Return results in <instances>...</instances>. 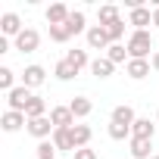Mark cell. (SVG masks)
<instances>
[{
    "instance_id": "ffe728a7",
    "label": "cell",
    "mask_w": 159,
    "mask_h": 159,
    "mask_svg": "<svg viewBox=\"0 0 159 159\" xmlns=\"http://www.w3.org/2000/svg\"><path fill=\"white\" fill-rule=\"evenodd\" d=\"M66 62H69V66H72L75 72H81L84 66L91 69V59H88V50H69V53H66Z\"/></svg>"
},
{
    "instance_id": "9c48e42d",
    "label": "cell",
    "mask_w": 159,
    "mask_h": 159,
    "mask_svg": "<svg viewBox=\"0 0 159 159\" xmlns=\"http://www.w3.org/2000/svg\"><path fill=\"white\" fill-rule=\"evenodd\" d=\"M50 122H53V128H72V125H78L69 106H53L50 109Z\"/></svg>"
},
{
    "instance_id": "7a4b0ae2",
    "label": "cell",
    "mask_w": 159,
    "mask_h": 159,
    "mask_svg": "<svg viewBox=\"0 0 159 159\" xmlns=\"http://www.w3.org/2000/svg\"><path fill=\"white\" fill-rule=\"evenodd\" d=\"M25 128H28V134H31V137H38V140H50V137H53V131H56V128H53V122H50V116L28 119V125H25Z\"/></svg>"
},
{
    "instance_id": "5bb4252c",
    "label": "cell",
    "mask_w": 159,
    "mask_h": 159,
    "mask_svg": "<svg viewBox=\"0 0 159 159\" xmlns=\"http://www.w3.org/2000/svg\"><path fill=\"white\" fill-rule=\"evenodd\" d=\"M109 122H119V125H128V128H131V125L137 122V116H134V109H131L128 103H122V106H116V109H112Z\"/></svg>"
},
{
    "instance_id": "52a82bcc",
    "label": "cell",
    "mask_w": 159,
    "mask_h": 159,
    "mask_svg": "<svg viewBox=\"0 0 159 159\" xmlns=\"http://www.w3.org/2000/svg\"><path fill=\"white\" fill-rule=\"evenodd\" d=\"M41 47V34L34 31V28H25L19 38H16V50H22V53H34Z\"/></svg>"
},
{
    "instance_id": "ac0fdd59",
    "label": "cell",
    "mask_w": 159,
    "mask_h": 159,
    "mask_svg": "<svg viewBox=\"0 0 159 159\" xmlns=\"http://www.w3.org/2000/svg\"><path fill=\"white\" fill-rule=\"evenodd\" d=\"M66 28H69V34H81V31H88V19H84V13H81V10H72Z\"/></svg>"
},
{
    "instance_id": "8fae6325",
    "label": "cell",
    "mask_w": 159,
    "mask_h": 159,
    "mask_svg": "<svg viewBox=\"0 0 159 159\" xmlns=\"http://www.w3.org/2000/svg\"><path fill=\"white\" fill-rule=\"evenodd\" d=\"M69 16H72V10H69L66 3H50V7H47V22H50V25H66Z\"/></svg>"
},
{
    "instance_id": "4316f807",
    "label": "cell",
    "mask_w": 159,
    "mask_h": 159,
    "mask_svg": "<svg viewBox=\"0 0 159 159\" xmlns=\"http://www.w3.org/2000/svg\"><path fill=\"white\" fill-rule=\"evenodd\" d=\"M53 75H56V78H59V81H72V78H75V75H78V72H75V69H72V66H69V62H66V59H59V62H56V66H53Z\"/></svg>"
},
{
    "instance_id": "ba28073f",
    "label": "cell",
    "mask_w": 159,
    "mask_h": 159,
    "mask_svg": "<svg viewBox=\"0 0 159 159\" xmlns=\"http://www.w3.org/2000/svg\"><path fill=\"white\" fill-rule=\"evenodd\" d=\"M47 81V72H44V66H25V72H22V84L31 91V88H41Z\"/></svg>"
},
{
    "instance_id": "9a60e30c",
    "label": "cell",
    "mask_w": 159,
    "mask_h": 159,
    "mask_svg": "<svg viewBox=\"0 0 159 159\" xmlns=\"http://www.w3.org/2000/svg\"><path fill=\"white\" fill-rule=\"evenodd\" d=\"M153 134H156V125H153L150 119H137V122L131 125V137H140V140H153Z\"/></svg>"
},
{
    "instance_id": "d6a6232c",
    "label": "cell",
    "mask_w": 159,
    "mask_h": 159,
    "mask_svg": "<svg viewBox=\"0 0 159 159\" xmlns=\"http://www.w3.org/2000/svg\"><path fill=\"white\" fill-rule=\"evenodd\" d=\"M153 25L159 28V7H153Z\"/></svg>"
},
{
    "instance_id": "4dcf8cb0",
    "label": "cell",
    "mask_w": 159,
    "mask_h": 159,
    "mask_svg": "<svg viewBox=\"0 0 159 159\" xmlns=\"http://www.w3.org/2000/svg\"><path fill=\"white\" fill-rule=\"evenodd\" d=\"M75 159H97V150H91V147H81V150H75Z\"/></svg>"
},
{
    "instance_id": "6da1fadb",
    "label": "cell",
    "mask_w": 159,
    "mask_h": 159,
    "mask_svg": "<svg viewBox=\"0 0 159 159\" xmlns=\"http://www.w3.org/2000/svg\"><path fill=\"white\" fill-rule=\"evenodd\" d=\"M125 47H128V56L131 59H147L150 50H153V38H150V31H131V38H128Z\"/></svg>"
},
{
    "instance_id": "e575fe53",
    "label": "cell",
    "mask_w": 159,
    "mask_h": 159,
    "mask_svg": "<svg viewBox=\"0 0 159 159\" xmlns=\"http://www.w3.org/2000/svg\"><path fill=\"white\" fill-rule=\"evenodd\" d=\"M150 159H159V156H150Z\"/></svg>"
},
{
    "instance_id": "d4e9b609",
    "label": "cell",
    "mask_w": 159,
    "mask_h": 159,
    "mask_svg": "<svg viewBox=\"0 0 159 159\" xmlns=\"http://www.w3.org/2000/svg\"><path fill=\"white\" fill-rule=\"evenodd\" d=\"M25 116H28V119H41V116H47V100H44V97H31V103L25 106Z\"/></svg>"
},
{
    "instance_id": "7402d4cb",
    "label": "cell",
    "mask_w": 159,
    "mask_h": 159,
    "mask_svg": "<svg viewBox=\"0 0 159 159\" xmlns=\"http://www.w3.org/2000/svg\"><path fill=\"white\" fill-rule=\"evenodd\" d=\"M97 19H100V25H103V28H106V25H112V22H119V7L103 3V7L97 10Z\"/></svg>"
},
{
    "instance_id": "836d02e7",
    "label": "cell",
    "mask_w": 159,
    "mask_h": 159,
    "mask_svg": "<svg viewBox=\"0 0 159 159\" xmlns=\"http://www.w3.org/2000/svg\"><path fill=\"white\" fill-rule=\"evenodd\" d=\"M156 122H159V112H156Z\"/></svg>"
},
{
    "instance_id": "4fadbf2b",
    "label": "cell",
    "mask_w": 159,
    "mask_h": 159,
    "mask_svg": "<svg viewBox=\"0 0 159 159\" xmlns=\"http://www.w3.org/2000/svg\"><path fill=\"white\" fill-rule=\"evenodd\" d=\"M128 147H131V156H134V159H150V156H156V153H153V140L131 137V140H128Z\"/></svg>"
},
{
    "instance_id": "603a6c76",
    "label": "cell",
    "mask_w": 159,
    "mask_h": 159,
    "mask_svg": "<svg viewBox=\"0 0 159 159\" xmlns=\"http://www.w3.org/2000/svg\"><path fill=\"white\" fill-rule=\"evenodd\" d=\"M106 59H109L112 66H119V62H125V66H128V59H131V56H128V47H125V44H112V47L106 50Z\"/></svg>"
},
{
    "instance_id": "f546056e",
    "label": "cell",
    "mask_w": 159,
    "mask_h": 159,
    "mask_svg": "<svg viewBox=\"0 0 159 159\" xmlns=\"http://www.w3.org/2000/svg\"><path fill=\"white\" fill-rule=\"evenodd\" d=\"M72 34H69V28L66 25H50V41H56V44H66Z\"/></svg>"
},
{
    "instance_id": "83f0119b",
    "label": "cell",
    "mask_w": 159,
    "mask_h": 159,
    "mask_svg": "<svg viewBox=\"0 0 159 159\" xmlns=\"http://www.w3.org/2000/svg\"><path fill=\"white\" fill-rule=\"evenodd\" d=\"M109 137L112 140H131V128L119 125V122H109Z\"/></svg>"
},
{
    "instance_id": "cb8c5ba5",
    "label": "cell",
    "mask_w": 159,
    "mask_h": 159,
    "mask_svg": "<svg viewBox=\"0 0 159 159\" xmlns=\"http://www.w3.org/2000/svg\"><path fill=\"white\" fill-rule=\"evenodd\" d=\"M0 91H3V94L16 91V72L10 66H0Z\"/></svg>"
},
{
    "instance_id": "277c9868",
    "label": "cell",
    "mask_w": 159,
    "mask_h": 159,
    "mask_svg": "<svg viewBox=\"0 0 159 159\" xmlns=\"http://www.w3.org/2000/svg\"><path fill=\"white\" fill-rule=\"evenodd\" d=\"M31 97H34V94H31L25 84H19L16 91H10V94H7V103H10V109H16V112H25V106L31 103Z\"/></svg>"
},
{
    "instance_id": "7c38bea8",
    "label": "cell",
    "mask_w": 159,
    "mask_h": 159,
    "mask_svg": "<svg viewBox=\"0 0 159 159\" xmlns=\"http://www.w3.org/2000/svg\"><path fill=\"white\" fill-rule=\"evenodd\" d=\"M50 140L56 143V150H59V153H69V150L75 153V143H72V128H56Z\"/></svg>"
},
{
    "instance_id": "e0dca14e",
    "label": "cell",
    "mask_w": 159,
    "mask_h": 159,
    "mask_svg": "<svg viewBox=\"0 0 159 159\" xmlns=\"http://www.w3.org/2000/svg\"><path fill=\"white\" fill-rule=\"evenodd\" d=\"M69 109H72V116H75V119H88V116L94 112V103H91L88 97H75V100L69 103Z\"/></svg>"
},
{
    "instance_id": "5b68a950",
    "label": "cell",
    "mask_w": 159,
    "mask_h": 159,
    "mask_svg": "<svg viewBox=\"0 0 159 159\" xmlns=\"http://www.w3.org/2000/svg\"><path fill=\"white\" fill-rule=\"evenodd\" d=\"M0 31H3V38H19L25 28H22V19L16 13H3L0 16Z\"/></svg>"
},
{
    "instance_id": "44dd1931",
    "label": "cell",
    "mask_w": 159,
    "mask_h": 159,
    "mask_svg": "<svg viewBox=\"0 0 159 159\" xmlns=\"http://www.w3.org/2000/svg\"><path fill=\"white\" fill-rule=\"evenodd\" d=\"M112 62L106 59V56H97V59H91V75H97V78H109L112 75Z\"/></svg>"
},
{
    "instance_id": "8992f818",
    "label": "cell",
    "mask_w": 159,
    "mask_h": 159,
    "mask_svg": "<svg viewBox=\"0 0 159 159\" xmlns=\"http://www.w3.org/2000/svg\"><path fill=\"white\" fill-rule=\"evenodd\" d=\"M128 25H134V31H147V25H153V10H150V7H137V10H131Z\"/></svg>"
},
{
    "instance_id": "1f68e13d",
    "label": "cell",
    "mask_w": 159,
    "mask_h": 159,
    "mask_svg": "<svg viewBox=\"0 0 159 159\" xmlns=\"http://www.w3.org/2000/svg\"><path fill=\"white\" fill-rule=\"evenodd\" d=\"M150 66H153V69H156V72H159V50H156V53H153V59H150Z\"/></svg>"
},
{
    "instance_id": "484cf974",
    "label": "cell",
    "mask_w": 159,
    "mask_h": 159,
    "mask_svg": "<svg viewBox=\"0 0 159 159\" xmlns=\"http://www.w3.org/2000/svg\"><path fill=\"white\" fill-rule=\"evenodd\" d=\"M56 143L53 140H38V147H34V156L38 159H56Z\"/></svg>"
},
{
    "instance_id": "f1b7e54d",
    "label": "cell",
    "mask_w": 159,
    "mask_h": 159,
    "mask_svg": "<svg viewBox=\"0 0 159 159\" xmlns=\"http://www.w3.org/2000/svg\"><path fill=\"white\" fill-rule=\"evenodd\" d=\"M106 34H109V41H112V44H119V41H122V34H125V22L119 19V22L106 25Z\"/></svg>"
},
{
    "instance_id": "30bf717a",
    "label": "cell",
    "mask_w": 159,
    "mask_h": 159,
    "mask_svg": "<svg viewBox=\"0 0 159 159\" xmlns=\"http://www.w3.org/2000/svg\"><path fill=\"white\" fill-rule=\"evenodd\" d=\"M0 125H3V131L13 134V131H19L22 125H28V116H25V112H16V109H7L3 119H0Z\"/></svg>"
},
{
    "instance_id": "d6986e66",
    "label": "cell",
    "mask_w": 159,
    "mask_h": 159,
    "mask_svg": "<svg viewBox=\"0 0 159 159\" xmlns=\"http://www.w3.org/2000/svg\"><path fill=\"white\" fill-rule=\"evenodd\" d=\"M72 143H75V150L91 147V128L88 125H72Z\"/></svg>"
},
{
    "instance_id": "3957f363",
    "label": "cell",
    "mask_w": 159,
    "mask_h": 159,
    "mask_svg": "<svg viewBox=\"0 0 159 159\" xmlns=\"http://www.w3.org/2000/svg\"><path fill=\"white\" fill-rule=\"evenodd\" d=\"M88 47L91 50H109L112 47V41H109V34H106L103 25H91L88 28Z\"/></svg>"
},
{
    "instance_id": "2e32d148",
    "label": "cell",
    "mask_w": 159,
    "mask_h": 159,
    "mask_svg": "<svg viewBox=\"0 0 159 159\" xmlns=\"http://www.w3.org/2000/svg\"><path fill=\"white\" fill-rule=\"evenodd\" d=\"M125 72H128V78L140 81V78H147V75H150V62H147V59H128Z\"/></svg>"
}]
</instances>
